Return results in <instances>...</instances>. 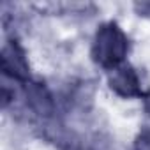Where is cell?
<instances>
[{
  "label": "cell",
  "instance_id": "5b68a950",
  "mask_svg": "<svg viewBox=\"0 0 150 150\" xmlns=\"http://www.w3.org/2000/svg\"><path fill=\"white\" fill-rule=\"evenodd\" d=\"M132 150H150V129H145L136 136Z\"/></svg>",
  "mask_w": 150,
  "mask_h": 150
},
{
  "label": "cell",
  "instance_id": "8992f818",
  "mask_svg": "<svg viewBox=\"0 0 150 150\" xmlns=\"http://www.w3.org/2000/svg\"><path fill=\"white\" fill-rule=\"evenodd\" d=\"M136 11H138L139 14L150 16V2H141V4H136Z\"/></svg>",
  "mask_w": 150,
  "mask_h": 150
},
{
  "label": "cell",
  "instance_id": "52a82bcc",
  "mask_svg": "<svg viewBox=\"0 0 150 150\" xmlns=\"http://www.w3.org/2000/svg\"><path fill=\"white\" fill-rule=\"evenodd\" d=\"M145 111H146L148 117H150V97H146V101H145Z\"/></svg>",
  "mask_w": 150,
  "mask_h": 150
},
{
  "label": "cell",
  "instance_id": "7a4b0ae2",
  "mask_svg": "<svg viewBox=\"0 0 150 150\" xmlns=\"http://www.w3.org/2000/svg\"><path fill=\"white\" fill-rule=\"evenodd\" d=\"M0 67L6 76L16 80V81H23L28 83L30 78V65L27 60V55L23 51V48L18 44V41H7L2 48L0 53Z\"/></svg>",
  "mask_w": 150,
  "mask_h": 150
},
{
  "label": "cell",
  "instance_id": "277c9868",
  "mask_svg": "<svg viewBox=\"0 0 150 150\" xmlns=\"http://www.w3.org/2000/svg\"><path fill=\"white\" fill-rule=\"evenodd\" d=\"M25 96H27V104L42 117H50L55 111V101L50 94V90L42 83L30 81L25 85Z\"/></svg>",
  "mask_w": 150,
  "mask_h": 150
},
{
  "label": "cell",
  "instance_id": "6da1fadb",
  "mask_svg": "<svg viewBox=\"0 0 150 150\" xmlns=\"http://www.w3.org/2000/svg\"><path fill=\"white\" fill-rule=\"evenodd\" d=\"M127 50H129L127 35L117 23L110 21L101 25L99 30L96 32L90 55L97 65L113 71L120 67V64L127 55Z\"/></svg>",
  "mask_w": 150,
  "mask_h": 150
},
{
  "label": "cell",
  "instance_id": "3957f363",
  "mask_svg": "<svg viewBox=\"0 0 150 150\" xmlns=\"http://www.w3.org/2000/svg\"><path fill=\"white\" fill-rule=\"evenodd\" d=\"M110 88L120 97H139L141 96V83L132 67L124 65L113 69L108 78Z\"/></svg>",
  "mask_w": 150,
  "mask_h": 150
}]
</instances>
